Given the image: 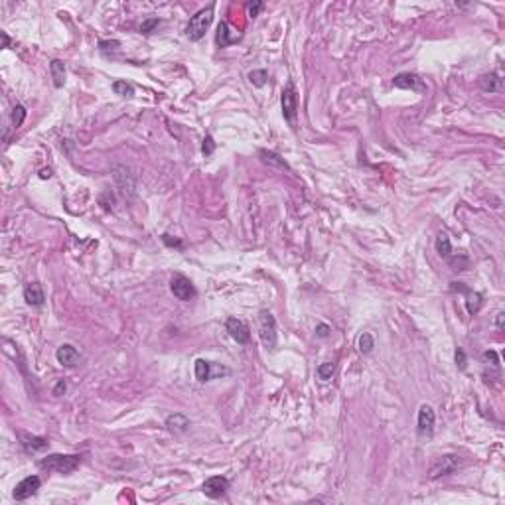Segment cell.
Masks as SVG:
<instances>
[{
    "mask_svg": "<svg viewBox=\"0 0 505 505\" xmlns=\"http://www.w3.org/2000/svg\"><path fill=\"white\" fill-rule=\"evenodd\" d=\"M158 26H160V18H146L142 22V26H140V32L142 34H152L154 28H158Z\"/></svg>",
    "mask_w": 505,
    "mask_h": 505,
    "instance_id": "28",
    "label": "cell"
},
{
    "mask_svg": "<svg viewBox=\"0 0 505 505\" xmlns=\"http://www.w3.org/2000/svg\"><path fill=\"white\" fill-rule=\"evenodd\" d=\"M330 332H332V327L327 326V324H318V326H316V336H318V338H327Z\"/></svg>",
    "mask_w": 505,
    "mask_h": 505,
    "instance_id": "32",
    "label": "cell"
},
{
    "mask_svg": "<svg viewBox=\"0 0 505 505\" xmlns=\"http://www.w3.org/2000/svg\"><path fill=\"white\" fill-rule=\"evenodd\" d=\"M113 91L120 95V97H133L134 95V87L131 83H127V81H122V79H117L115 83H113Z\"/></svg>",
    "mask_w": 505,
    "mask_h": 505,
    "instance_id": "23",
    "label": "cell"
},
{
    "mask_svg": "<svg viewBox=\"0 0 505 505\" xmlns=\"http://www.w3.org/2000/svg\"><path fill=\"white\" fill-rule=\"evenodd\" d=\"M434 422H436V415L431 405H422L418 409V422H416V431L420 436H432L434 432Z\"/></svg>",
    "mask_w": 505,
    "mask_h": 505,
    "instance_id": "7",
    "label": "cell"
},
{
    "mask_svg": "<svg viewBox=\"0 0 505 505\" xmlns=\"http://www.w3.org/2000/svg\"><path fill=\"white\" fill-rule=\"evenodd\" d=\"M281 103H283V115L284 119L288 122H294L298 113V95H296V87L292 81L286 83V87L283 91V97H281Z\"/></svg>",
    "mask_w": 505,
    "mask_h": 505,
    "instance_id": "4",
    "label": "cell"
},
{
    "mask_svg": "<svg viewBox=\"0 0 505 505\" xmlns=\"http://www.w3.org/2000/svg\"><path fill=\"white\" fill-rule=\"evenodd\" d=\"M24 119H26V109L22 105H16L14 113H12V124H14V129H18L24 122Z\"/></svg>",
    "mask_w": 505,
    "mask_h": 505,
    "instance_id": "27",
    "label": "cell"
},
{
    "mask_svg": "<svg viewBox=\"0 0 505 505\" xmlns=\"http://www.w3.org/2000/svg\"><path fill=\"white\" fill-rule=\"evenodd\" d=\"M458 464H460V458L458 456H454V454H448V456H442V460L438 462L434 468L431 470V477H440V475H448L452 474L456 468H458Z\"/></svg>",
    "mask_w": 505,
    "mask_h": 505,
    "instance_id": "12",
    "label": "cell"
},
{
    "mask_svg": "<svg viewBox=\"0 0 505 505\" xmlns=\"http://www.w3.org/2000/svg\"><path fill=\"white\" fill-rule=\"evenodd\" d=\"M188 426H190V420H188L184 415H180V413H176V415H170L168 418H166V428H168V431H172V432H176V434H180V432H186L188 431Z\"/></svg>",
    "mask_w": 505,
    "mask_h": 505,
    "instance_id": "16",
    "label": "cell"
},
{
    "mask_svg": "<svg viewBox=\"0 0 505 505\" xmlns=\"http://www.w3.org/2000/svg\"><path fill=\"white\" fill-rule=\"evenodd\" d=\"M227 490H229V479L223 477V475L208 477V479L204 482V486H201V491H204L208 497H211V499H217V497L225 495V491Z\"/></svg>",
    "mask_w": 505,
    "mask_h": 505,
    "instance_id": "8",
    "label": "cell"
},
{
    "mask_svg": "<svg viewBox=\"0 0 505 505\" xmlns=\"http://www.w3.org/2000/svg\"><path fill=\"white\" fill-rule=\"evenodd\" d=\"M263 10V2H255V4H251L249 6V16L251 18H255V16H259V12Z\"/></svg>",
    "mask_w": 505,
    "mask_h": 505,
    "instance_id": "35",
    "label": "cell"
},
{
    "mask_svg": "<svg viewBox=\"0 0 505 505\" xmlns=\"http://www.w3.org/2000/svg\"><path fill=\"white\" fill-rule=\"evenodd\" d=\"M211 377V363L206 359H195V379L199 383H206Z\"/></svg>",
    "mask_w": 505,
    "mask_h": 505,
    "instance_id": "19",
    "label": "cell"
},
{
    "mask_svg": "<svg viewBox=\"0 0 505 505\" xmlns=\"http://www.w3.org/2000/svg\"><path fill=\"white\" fill-rule=\"evenodd\" d=\"M259 156L263 158V162L272 164V166H279L283 170H290V166L284 162V158H281L276 152H270V150H259Z\"/></svg>",
    "mask_w": 505,
    "mask_h": 505,
    "instance_id": "20",
    "label": "cell"
},
{
    "mask_svg": "<svg viewBox=\"0 0 505 505\" xmlns=\"http://www.w3.org/2000/svg\"><path fill=\"white\" fill-rule=\"evenodd\" d=\"M56 359L61 367H75L77 361H79V351L75 349L71 343H63L60 345V349L56 351Z\"/></svg>",
    "mask_w": 505,
    "mask_h": 505,
    "instance_id": "11",
    "label": "cell"
},
{
    "mask_svg": "<svg viewBox=\"0 0 505 505\" xmlns=\"http://www.w3.org/2000/svg\"><path fill=\"white\" fill-rule=\"evenodd\" d=\"M227 332H229V336L235 340L237 343H247L251 340V332H249V326L243 322V320H239V318H229L227 320Z\"/></svg>",
    "mask_w": 505,
    "mask_h": 505,
    "instance_id": "10",
    "label": "cell"
},
{
    "mask_svg": "<svg viewBox=\"0 0 505 505\" xmlns=\"http://www.w3.org/2000/svg\"><path fill=\"white\" fill-rule=\"evenodd\" d=\"M81 456L79 454H49L40 460V468L45 472H56V474H71L79 468Z\"/></svg>",
    "mask_w": 505,
    "mask_h": 505,
    "instance_id": "1",
    "label": "cell"
},
{
    "mask_svg": "<svg viewBox=\"0 0 505 505\" xmlns=\"http://www.w3.org/2000/svg\"><path fill=\"white\" fill-rule=\"evenodd\" d=\"M18 436H20L26 452H40L47 446V438H44V436H32V434H26V432H20Z\"/></svg>",
    "mask_w": 505,
    "mask_h": 505,
    "instance_id": "15",
    "label": "cell"
},
{
    "mask_svg": "<svg viewBox=\"0 0 505 505\" xmlns=\"http://www.w3.org/2000/svg\"><path fill=\"white\" fill-rule=\"evenodd\" d=\"M503 318H505V314H503V312H499V314H497V327H503Z\"/></svg>",
    "mask_w": 505,
    "mask_h": 505,
    "instance_id": "38",
    "label": "cell"
},
{
    "mask_svg": "<svg viewBox=\"0 0 505 505\" xmlns=\"http://www.w3.org/2000/svg\"><path fill=\"white\" fill-rule=\"evenodd\" d=\"M49 176H52V174H49V170H47V172H45V170L42 172V178H49Z\"/></svg>",
    "mask_w": 505,
    "mask_h": 505,
    "instance_id": "39",
    "label": "cell"
},
{
    "mask_svg": "<svg viewBox=\"0 0 505 505\" xmlns=\"http://www.w3.org/2000/svg\"><path fill=\"white\" fill-rule=\"evenodd\" d=\"M373 347H375L373 336L369 332H363V334L359 336V351H361V353H369Z\"/></svg>",
    "mask_w": 505,
    "mask_h": 505,
    "instance_id": "24",
    "label": "cell"
},
{
    "mask_svg": "<svg viewBox=\"0 0 505 505\" xmlns=\"http://www.w3.org/2000/svg\"><path fill=\"white\" fill-rule=\"evenodd\" d=\"M213 10H215V6L209 4L208 8H201L197 14H193L190 18V22H188V26L184 30L188 40L197 42V40H201L206 36V32H208V28L211 26V22H213Z\"/></svg>",
    "mask_w": 505,
    "mask_h": 505,
    "instance_id": "2",
    "label": "cell"
},
{
    "mask_svg": "<svg viewBox=\"0 0 505 505\" xmlns=\"http://www.w3.org/2000/svg\"><path fill=\"white\" fill-rule=\"evenodd\" d=\"M436 252L446 259V261H450L452 257H454V252H452V245H450V239L446 233H440L438 237H436Z\"/></svg>",
    "mask_w": 505,
    "mask_h": 505,
    "instance_id": "18",
    "label": "cell"
},
{
    "mask_svg": "<svg viewBox=\"0 0 505 505\" xmlns=\"http://www.w3.org/2000/svg\"><path fill=\"white\" fill-rule=\"evenodd\" d=\"M454 357H456V365H458L460 369H464V367H466V353H464V349H462V347L456 349Z\"/></svg>",
    "mask_w": 505,
    "mask_h": 505,
    "instance_id": "31",
    "label": "cell"
},
{
    "mask_svg": "<svg viewBox=\"0 0 505 505\" xmlns=\"http://www.w3.org/2000/svg\"><path fill=\"white\" fill-rule=\"evenodd\" d=\"M213 150H215V142H213V138H211V136H206V138H204V144H201V152H204L206 156H211V154H213Z\"/></svg>",
    "mask_w": 505,
    "mask_h": 505,
    "instance_id": "30",
    "label": "cell"
},
{
    "mask_svg": "<svg viewBox=\"0 0 505 505\" xmlns=\"http://www.w3.org/2000/svg\"><path fill=\"white\" fill-rule=\"evenodd\" d=\"M334 371H336V365H334V363H322V365H318V377H320L322 381L332 379Z\"/></svg>",
    "mask_w": 505,
    "mask_h": 505,
    "instance_id": "26",
    "label": "cell"
},
{
    "mask_svg": "<svg viewBox=\"0 0 505 505\" xmlns=\"http://www.w3.org/2000/svg\"><path fill=\"white\" fill-rule=\"evenodd\" d=\"M466 296H468V300H466V306H468V312L472 314H477L479 312V308H482V294L479 292H472L470 288L466 290Z\"/></svg>",
    "mask_w": 505,
    "mask_h": 505,
    "instance_id": "22",
    "label": "cell"
},
{
    "mask_svg": "<svg viewBox=\"0 0 505 505\" xmlns=\"http://www.w3.org/2000/svg\"><path fill=\"white\" fill-rule=\"evenodd\" d=\"M24 300L30 306H42L44 304L45 294H44V288L40 286V283H28L24 286Z\"/></svg>",
    "mask_w": 505,
    "mask_h": 505,
    "instance_id": "13",
    "label": "cell"
},
{
    "mask_svg": "<svg viewBox=\"0 0 505 505\" xmlns=\"http://www.w3.org/2000/svg\"><path fill=\"white\" fill-rule=\"evenodd\" d=\"M40 486H42V479L38 475H28V477H24L22 482L16 484L12 495H14L16 501H24V499H28L32 495H36V491L40 490Z\"/></svg>",
    "mask_w": 505,
    "mask_h": 505,
    "instance_id": "6",
    "label": "cell"
},
{
    "mask_svg": "<svg viewBox=\"0 0 505 505\" xmlns=\"http://www.w3.org/2000/svg\"><path fill=\"white\" fill-rule=\"evenodd\" d=\"M49 71H52V79H54V85L60 89L63 87V83H65V65H63V61L60 60H54L49 63Z\"/></svg>",
    "mask_w": 505,
    "mask_h": 505,
    "instance_id": "17",
    "label": "cell"
},
{
    "mask_svg": "<svg viewBox=\"0 0 505 505\" xmlns=\"http://www.w3.org/2000/svg\"><path fill=\"white\" fill-rule=\"evenodd\" d=\"M259 336L267 349L270 351L276 349V320L268 310L259 312Z\"/></svg>",
    "mask_w": 505,
    "mask_h": 505,
    "instance_id": "3",
    "label": "cell"
},
{
    "mask_svg": "<svg viewBox=\"0 0 505 505\" xmlns=\"http://www.w3.org/2000/svg\"><path fill=\"white\" fill-rule=\"evenodd\" d=\"M170 290H172V294L182 300V302H188V300H192L195 296V286L192 284V281L188 279V276H184V274H174L172 276V281H170Z\"/></svg>",
    "mask_w": 505,
    "mask_h": 505,
    "instance_id": "5",
    "label": "cell"
},
{
    "mask_svg": "<svg viewBox=\"0 0 505 505\" xmlns=\"http://www.w3.org/2000/svg\"><path fill=\"white\" fill-rule=\"evenodd\" d=\"M249 79H251V83L255 85V87H263V85L267 83V79H268L267 69H255V71L249 73Z\"/></svg>",
    "mask_w": 505,
    "mask_h": 505,
    "instance_id": "25",
    "label": "cell"
},
{
    "mask_svg": "<svg viewBox=\"0 0 505 505\" xmlns=\"http://www.w3.org/2000/svg\"><path fill=\"white\" fill-rule=\"evenodd\" d=\"M393 85L399 87V89H411L416 91V93H424L426 91V85L422 83V79L415 73H399L395 75L393 79Z\"/></svg>",
    "mask_w": 505,
    "mask_h": 505,
    "instance_id": "9",
    "label": "cell"
},
{
    "mask_svg": "<svg viewBox=\"0 0 505 505\" xmlns=\"http://www.w3.org/2000/svg\"><path fill=\"white\" fill-rule=\"evenodd\" d=\"M484 359H486V361H491V365H495V367L499 365V357H497V353H495L493 349H488V351L484 353Z\"/></svg>",
    "mask_w": 505,
    "mask_h": 505,
    "instance_id": "34",
    "label": "cell"
},
{
    "mask_svg": "<svg viewBox=\"0 0 505 505\" xmlns=\"http://www.w3.org/2000/svg\"><path fill=\"white\" fill-rule=\"evenodd\" d=\"M0 36H2V47H8V45H10V38H8V34H6V32H2Z\"/></svg>",
    "mask_w": 505,
    "mask_h": 505,
    "instance_id": "37",
    "label": "cell"
},
{
    "mask_svg": "<svg viewBox=\"0 0 505 505\" xmlns=\"http://www.w3.org/2000/svg\"><path fill=\"white\" fill-rule=\"evenodd\" d=\"M120 47V42H117V40H113V42H99V49L103 52V54H109V52H117Z\"/></svg>",
    "mask_w": 505,
    "mask_h": 505,
    "instance_id": "29",
    "label": "cell"
},
{
    "mask_svg": "<svg viewBox=\"0 0 505 505\" xmlns=\"http://www.w3.org/2000/svg\"><path fill=\"white\" fill-rule=\"evenodd\" d=\"M479 85L484 91H499L501 89V79L497 73H488L479 79Z\"/></svg>",
    "mask_w": 505,
    "mask_h": 505,
    "instance_id": "21",
    "label": "cell"
},
{
    "mask_svg": "<svg viewBox=\"0 0 505 505\" xmlns=\"http://www.w3.org/2000/svg\"><path fill=\"white\" fill-rule=\"evenodd\" d=\"M162 241L168 245V247H176V249H182V247H184L180 239H172L170 235H162Z\"/></svg>",
    "mask_w": 505,
    "mask_h": 505,
    "instance_id": "33",
    "label": "cell"
},
{
    "mask_svg": "<svg viewBox=\"0 0 505 505\" xmlns=\"http://www.w3.org/2000/svg\"><path fill=\"white\" fill-rule=\"evenodd\" d=\"M241 40V34H233L231 30V26L227 24V22H221L219 26H217V36H215V42L219 47H227V45L235 44Z\"/></svg>",
    "mask_w": 505,
    "mask_h": 505,
    "instance_id": "14",
    "label": "cell"
},
{
    "mask_svg": "<svg viewBox=\"0 0 505 505\" xmlns=\"http://www.w3.org/2000/svg\"><path fill=\"white\" fill-rule=\"evenodd\" d=\"M61 393H65V381H60V383L56 385V389H54V395H58V397H60Z\"/></svg>",
    "mask_w": 505,
    "mask_h": 505,
    "instance_id": "36",
    "label": "cell"
}]
</instances>
